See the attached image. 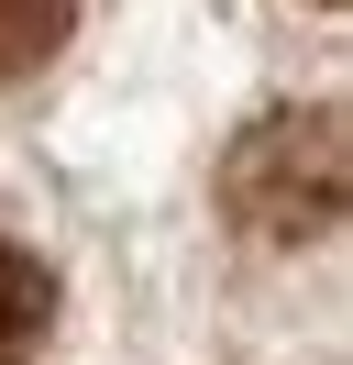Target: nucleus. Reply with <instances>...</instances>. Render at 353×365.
I'll return each mask as SVG.
<instances>
[{"mask_svg":"<svg viewBox=\"0 0 353 365\" xmlns=\"http://www.w3.org/2000/svg\"><path fill=\"white\" fill-rule=\"evenodd\" d=\"M342 111L331 100H309V111H276L254 122V133L232 144V166H221V200H232L243 232H265V244H320L331 222H342Z\"/></svg>","mask_w":353,"mask_h":365,"instance_id":"obj_1","label":"nucleus"},{"mask_svg":"<svg viewBox=\"0 0 353 365\" xmlns=\"http://www.w3.org/2000/svg\"><path fill=\"white\" fill-rule=\"evenodd\" d=\"M44 321H56V277H44L22 244H0V365H33Z\"/></svg>","mask_w":353,"mask_h":365,"instance_id":"obj_2","label":"nucleus"},{"mask_svg":"<svg viewBox=\"0 0 353 365\" xmlns=\"http://www.w3.org/2000/svg\"><path fill=\"white\" fill-rule=\"evenodd\" d=\"M66 23H78V0H0V89L33 78L44 56L66 45Z\"/></svg>","mask_w":353,"mask_h":365,"instance_id":"obj_3","label":"nucleus"}]
</instances>
